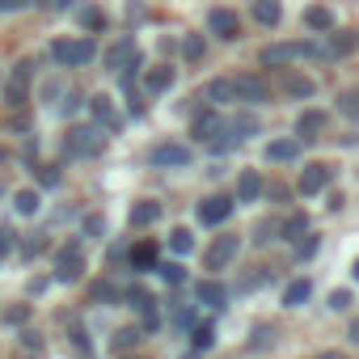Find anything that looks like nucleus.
Masks as SVG:
<instances>
[{"instance_id": "obj_43", "label": "nucleus", "mask_w": 359, "mask_h": 359, "mask_svg": "<svg viewBox=\"0 0 359 359\" xmlns=\"http://www.w3.org/2000/svg\"><path fill=\"white\" fill-rule=\"evenodd\" d=\"M13 245H18V237H13L9 229H0V258H9V254H13Z\"/></svg>"}, {"instance_id": "obj_19", "label": "nucleus", "mask_w": 359, "mask_h": 359, "mask_svg": "<svg viewBox=\"0 0 359 359\" xmlns=\"http://www.w3.org/2000/svg\"><path fill=\"white\" fill-rule=\"evenodd\" d=\"M279 85H283V93H292V97H300V102L317 93V85H313L309 76H300V72H283V81H279Z\"/></svg>"}, {"instance_id": "obj_8", "label": "nucleus", "mask_w": 359, "mask_h": 359, "mask_svg": "<svg viewBox=\"0 0 359 359\" xmlns=\"http://www.w3.org/2000/svg\"><path fill=\"white\" fill-rule=\"evenodd\" d=\"M237 250H241L237 237H216V241L208 245V254H203V266H208V271H224V266L237 258Z\"/></svg>"}, {"instance_id": "obj_49", "label": "nucleus", "mask_w": 359, "mask_h": 359, "mask_svg": "<svg viewBox=\"0 0 359 359\" xmlns=\"http://www.w3.org/2000/svg\"><path fill=\"white\" fill-rule=\"evenodd\" d=\"M22 5H30V0H0V13H13V9H22Z\"/></svg>"}, {"instance_id": "obj_14", "label": "nucleus", "mask_w": 359, "mask_h": 359, "mask_svg": "<svg viewBox=\"0 0 359 359\" xmlns=\"http://www.w3.org/2000/svg\"><path fill=\"white\" fill-rule=\"evenodd\" d=\"M195 296H199V304H208V309H224V304H229V287H224L220 279H203V283L195 287Z\"/></svg>"}, {"instance_id": "obj_22", "label": "nucleus", "mask_w": 359, "mask_h": 359, "mask_svg": "<svg viewBox=\"0 0 359 359\" xmlns=\"http://www.w3.org/2000/svg\"><path fill=\"white\" fill-rule=\"evenodd\" d=\"M309 296H313V283H309V279H292V283L283 287V304H287V309H300Z\"/></svg>"}, {"instance_id": "obj_7", "label": "nucleus", "mask_w": 359, "mask_h": 359, "mask_svg": "<svg viewBox=\"0 0 359 359\" xmlns=\"http://www.w3.org/2000/svg\"><path fill=\"white\" fill-rule=\"evenodd\" d=\"M233 203H237V199H229V195H212V199H203V203L195 208V220H199V224H224V220L233 216Z\"/></svg>"}, {"instance_id": "obj_30", "label": "nucleus", "mask_w": 359, "mask_h": 359, "mask_svg": "<svg viewBox=\"0 0 359 359\" xmlns=\"http://www.w3.org/2000/svg\"><path fill=\"white\" fill-rule=\"evenodd\" d=\"M156 271H161V279H165L169 287H177V283H187V266H182V262H161Z\"/></svg>"}, {"instance_id": "obj_29", "label": "nucleus", "mask_w": 359, "mask_h": 359, "mask_svg": "<svg viewBox=\"0 0 359 359\" xmlns=\"http://www.w3.org/2000/svg\"><path fill=\"white\" fill-rule=\"evenodd\" d=\"M191 342H195V351H212V346H216V325H212V321H203V325H195V334H191Z\"/></svg>"}, {"instance_id": "obj_17", "label": "nucleus", "mask_w": 359, "mask_h": 359, "mask_svg": "<svg viewBox=\"0 0 359 359\" xmlns=\"http://www.w3.org/2000/svg\"><path fill=\"white\" fill-rule=\"evenodd\" d=\"M321 131H325V114H321V110H304V114L296 118V135H300V140H317Z\"/></svg>"}, {"instance_id": "obj_2", "label": "nucleus", "mask_w": 359, "mask_h": 359, "mask_svg": "<svg viewBox=\"0 0 359 359\" xmlns=\"http://www.w3.org/2000/svg\"><path fill=\"white\" fill-rule=\"evenodd\" d=\"M51 55H55L60 68H85V64L97 55V43H93V39H60V43L51 47Z\"/></svg>"}, {"instance_id": "obj_10", "label": "nucleus", "mask_w": 359, "mask_h": 359, "mask_svg": "<svg viewBox=\"0 0 359 359\" xmlns=\"http://www.w3.org/2000/svg\"><path fill=\"white\" fill-rule=\"evenodd\" d=\"M330 165H321V161H313V165H304V173H300V195H321L325 187H330Z\"/></svg>"}, {"instance_id": "obj_3", "label": "nucleus", "mask_w": 359, "mask_h": 359, "mask_svg": "<svg viewBox=\"0 0 359 359\" xmlns=\"http://www.w3.org/2000/svg\"><path fill=\"white\" fill-rule=\"evenodd\" d=\"M81 275H85V254H81V241H72L55 254V283H76Z\"/></svg>"}, {"instance_id": "obj_36", "label": "nucleus", "mask_w": 359, "mask_h": 359, "mask_svg": "<svg viewBox=\"0 0 359 359\" xmlns=\"http://www.w3.org/2000/svg\"><path fill=\"white\" fill-rule=\"evenodd\" d=\"M250 346H254V351H266V346H275V330L258 325V330H254V338H250Z\"/></svg>"}, {"instance_id": "obj_24", "label": "nucleus", "mask_w": 359, "mask_h": 359, "mask_svg": "<svg viewBox=\"0 0 359 359\" xmlns=\"http://www.w3.org/2000/svg\"><path fill=\"white\" fill-rule=\"evenodd\" d=\"M254 18H258L262 26H279V18H283L279 0H254Z\"/></svg>"}, {"instance_id": "obj_25", "label": "nucleus", "mask_w": 359, "mask_h": 359, "mask_svg": "<svg viewBox=\"0 0 359 359\" xmlns=\"http://www.w3.org/2000/svg\"><path fill=\"white\" fill-rule=\"evenodd\" d=\"M355 47H359V39L342 30V34H334V39H330V47H321V55H346V51H355Z\"/></svg>"}, {"instance_id": "obj_33", "label": "nucleus", "mask_w": 359, "mask_h": 359, "mask_svg": "<svg viewBox=\"0 0 359 359\" xmlns=\"http://www.w3.org/2000/svg\"><path fill=\"white\" fill-rule=\"evenodd\" d=\"M338 110H342L346 118H355V123H359V89H346V93H338Z\"/></svg>"}, {"instance_id": "obj_52", "label": "nucleus", "mask_w": 359, "mask_h": 359, "mask_svg": "<svg viewBox=\"0 0 359 359\" xmlns=\"http://www.w3.org/2000/svg\"><path fill=\"white\" fill-rule=\"evenodd\" d=\"M47 5H51V9H64V5H68V0H47Z\"/></svg>"}, {"instance_id": "obj_54", "label": "nucleus", "mask_w": 359, "mask_h": 359, "mask_svg": "<svg viewBox=\"0 0 359 359\" xmlns=\"http://www.w3.org/2000/svg\"><path fill=\"white\" fill-rule=\"evenodd\" d=\"M187 359H203V351H195V355H187Z\"/></svg>"}, {"instance_id": "obj_55", "label": "nucleus", "mask_w": 359, "mask_h": 359, "mask_svg": "<svg viewBox=\"0 0 359 359\" xmlns=\"http://www.w3.org/2000/svg\"><path fill=\"white\" fill-rule=\"evenodd\" d=\"M0 195H5V187H0Z\"/></svg>"}, {"instance_id": "obj_31", "label": "nucleus", "mask_w": 359, "mask_h": 359, "mask_svg": "<svg viewBox=\"0 0 359 359\" xmlns=\"http://www.w3.org/2000/svg\"><path fill=\"white\" fill-rule=\"evenodd\" d=\"M169 245H173V254H191V250H195L191 229H173V233H169Z\"/></svg>"}, {"instance_id": "obj_4", "label": "nucleus", "mask_w": 359, "mask_h": 359, "mask_svg": "<svg viewBox=\"0 0 359 359\" xmlns=\"http://www.w3.org/2000/svg\"><path fill=\"white\" fill-rule=\"evenodd\" d=\"M97 148H102V127H72L68 140H64L68 156H93Z\"/></svg>"}, {"instance_id": "obj_38", "label": "nucleus", "mask_w": 359, "mask_h": 359, "mask_svg": "<svg viewBox=\"0 0 359 359\" xmlns=\"http://www.w3.org/2000/svg\"><path fill=\"white\" fill-rule=\"evenodd\" d=\"M93 300H97V304H114V300H118V287H114V283H97V287H93Z\"/></svg>"}, {"instance_id": "obj_6", "label": "nucleus", "mask_w": 359, "mask_h": 359, "mask_svg": "<svg viewBox=\"0 0 359 359\" xmlns=\"http://www.w3.org/2000/svg\"><path fill=\"white\" fill-rule=\"evenodd\" d=\"M106 68H110V72L140 68V47H135V39H118V43L106 51Z\"/></svg>"}, {"instance_id": "obj_35", "label": "nucleus", "mask_w": 359, "mask_h": 359, "mask_svg": "<svg viewBox=\"0 0 359 359\" xmlns=\"http://www.w3.org/2000/svg\"><path fill=\"white\" fill-rule=\"evenodd\" d=\"M182 55L195 64V60H203V39L199 34H187V43H182Z\"/></svg>"}, {"instance_id": "obj_32", "label": "nucleus", "mask_w": 359, "mask_h": 359, "mask_svg": "<svg viewBox=\"0 0 359 359\" xmlns=\"http://www.w3.org/2000/svg\"><path fill=\"white\" fill-rule=\"evenodd\" d=\"M229 131H233L237 140H245V135H254V131H258V118H254V114H237V118L229 123Z\"/></svg>"}, {"instance_id": "obj_12", "label": "nucleus", "mask_w": 359, "mask_h": 359, "mask_svg": "<svg viewBox=\"0 0 359 359\" xmlns=\"http://www.w3.org/2000/svg\"><path fill=\"white\" fill-rule=\"evenodd\" d=\"M208 26H212V34H220V39H237V34H241V18H237L233 9H212V13H208Z\"/></svg>"}, {"instance_id": "obj_1", "label": "nucleus", "mask_w": 359, "mask_h": 359, "mask_svg": "<svg viewBox=\"0 0 359 359\" xmlns=\"http://www.w3.org/2000/svg\"><path fill=\"white\" fill-rule=\"evenodd\" d=\"M313 55H321V47L317 43H271V47H262V64L266 68H287V64H296V60H313Z\"/></svg>"}, {"instance_id": "obj_9", "label": "nucleus", "mask_w": 359, "mask_h": 359, "mask_svg": "<svg viewBox=\"0 0 359 359\" xmlns=\"http://www.w3.org/2000/svg\"><path fill=\"white\" fill-rule=\"evenodd\" d=\"M233 89H237V102H250V106L271 102V85L258 76H233Z\"/></svg>"}, {"instance_id": "obj_26", "label": "nucleus", "mask_w": 359, "mask_h": 359, "mask_svg": "<svg viewBox=\"0 0 359 359\" xmlns=\"http://www.w3.org/2000/svg\"><path fill=\"white\" fill-rule=\"evenodd\" d=\"M208 102H216V106H224V102H237V89H233V81H212V85H208Z\"/></svg>"}, {"instance_id": "obj_37", "label": "nucleus", "mask_w": 359, "mask_h": 359, "mask_svg": "<svg viewBox=\"0 0 359 359\" xmlns=\"http://www.w3.org/2000/svg\"><path fill=\"white\" fill-rule=\"evenodd\" d=\"M300 233H309V216H292V220L283 224V237H292V241H296Z\"/></svg>"}, {"instance_id": "obj_27", "label": "nucleus", "mask_w": 359, "mask_h": 359, "mask_svg": "<svg viewBox=\"0 0 359 359\" xmlns=\"http://www.w3.org/2000/svg\"><path fill=\"white\" fill-rule=\"evenodd\" d=\"M131 266H135V271H152V266H156V250H152L148 241L135 245V250H131Z\"/></svg>"}, {"instance_id": "obj_44", "label": "nucleus", "mask_w": 359, "mask_h": 359, "mask_svg": "<svg viewBox=\"0 0 359 359\" xmlns=\"http://www.w3.org/2000/svg\"><path fill=\"white\" fill-rule=\"evenodd\" d=\"M26 317H30V309H26V304H13V309L5 313V321H9V325H22Z\"/></svg>"}, {"instance_id": "obj_45", "label": "nucleus", "mask_w": 359, "mask_h": 359, "mask_svg": "<svg viewBox=\"0 0 359 359\" xmlns=\"http://www.w3.org/2000/svg\"><path fill=\"white\" fill-rule=\"evenodd\" d=\"M72 342H76L81 355H89V334H85V325H72Z\"/></svg>"}, {"instance_id": "obj_53", "label": "nucleus", "mask_w": 359, "mask_h": 359, "mask_svg": "<svg viewBox=\"0 0 359 359\" xmlns=\"http://www.w3.org/2000/svg\"><path fill=\"white\" fill-rule=\"evenodd\" d=\"M351 275H355V279H359V258H355V266H351Z\"/></svg>"}, {"instance_id": "obj_13", "label": "nucleus", "mask_w": 359, "mask_h": 359, "mask_svg": "<svg viewBox=\"0 0 359 359\" xmlns=\"http://www.w3.org/2000/svg\"><path fill=\"white\" fill-rule=\"evenodd\" d=\"M89 110H93L97 127H106V131H118V127H123V118H118V110H114V102H110L106 93H97V97L89 102Z\"/></svg>"}, {"instance_id": "obj_46", "label": "nucleus", "mask_w": 359, "mask_h": 359, "mask_svg": "<svg viewBox=\"0 0 359 359\" xmlns=\"http://www.w3.org/2000/svg\"><path fill=\"white\" fill-rule=\"evenodd\" d=\"M85 233H89V237L106 233V220H102V216H89V220H85Z\"/></svg>"}, {"instance_id": "obj_41", "label": "nucleus", "mask_w": 359, "mask_h": 359, "mask_svg": "<svg viewBox=\"0 0 359 359\" xmlns=\"http://www.w3.org/2000/svg\"><path fill=\"white\" fill-rule=\"evenodd\" d=\"M317 245H321L317 237H296V258H313V254H317Z\"/></svg>"}, {"instance_id": "obj_50", "label": "nucleus", "mask_w": 359, "mask_h": 359, "mask_svg": "<svg viewBox=\"0 0 359 359\" xmlns=\"http://www.w3.org/2000/svg\"><path fill=\"white\" fill-rule=\"evenodd\" d=\"M346 338H351V342H359V317L351 321V330H346Z\"/></svg>"}, {"instance_id": "obj_42", "label": "nucleus", "mask_w": 359, "mask_h": 359, "mask_svg": "<svg viewBox=\"0 0 359 359\" xmlns=\"http://www.w3.org/2000/svg\"><path fill=\"white\" fill-rule=\"evenodd\" d=\"M81 22H85L89 30H102V26H106V13H102V9H85V13H81Z\"/></svg>"}, {"instance_id": "obj_34", "label": "nucleus", "mask_w": 359, "mask_h": 359, "mask_svg": "<svg viewBox=\"0 0 359 359\" xmlns=\"http://www.w3.org/2000/svg\"><path fill=\"white\" fill-rule=\"evenodd\" d=\"M13 208H18V212H22V216H34V212H39V208H43V199H39V191H22V195H18V203H13Z\"/></svg>"}, {"instance_id": "obj_5", "label": "nucleus", "mask_w": 359, "mask_h": 359, "mask_svg": "<svg viewBox=\"0 0 359 359\" xmlns=\"http://www.w3.org/2000/svg\"><path fill=\"white\" fill-rule=\"evenodd\" d=\"M148 161L156 165V169H182V165H191V148L187 144H156L152 152H148Z\"/></svg>"}, {"instance_id": "obj_23", "label": "nucleus", "mask_w": 359, "mask_h": 359, "mask_svg": "<svg viewBox=\"0 0 359 359\" xmlns=\"http://www.w3.org/2000/svg\"><path fill=\"white\" fill-rule=\"evenodd\" d=\"M304 26L325 34V30H334V13H330V9H321V5H313V9H304Z\"/></svg>"}, {"instance_id": "obj_56", "label": "nucleus", "mask_w": 359, "mask_h": 359, "mask_svg": "<svg viewBox=\"0 0 359 359\" xmlns=\"http://www.w3.org/2000/svg\"><path fill=\"white\" fill-rule=\"evenodd\" d=\"M127 359H131V355H127Z\"/></svg>"}, {"instance_id": "obj_15", "label": "nucleus", "mask_w": 359, "mask_h": 359, "mask_svg": "<svg viewBox=\"0 0 359 359\" xmlns=\"http://www.w3.org/2000/svg\"><path fill=\"white\" fill-rule=\"evenodd\" d=\"M30 72H34V64H18V68H13V76H9V85H5L13 106H22V102H26V89H30Z\"/></svg>"}, {"instance_id": "obj_21", "label": "nucleus", "mask_w": 359, "mask_h": 359, "mask_svg": "<svg viewBox=\"0 0 359 359\" xmlns=\"http://www.w3.org/2000/svg\"><path fill=\"white\" fill-rule=\"evenodd\" d=\"M300 156V140H271L266 144V161H296Z\"/></svg>"}, {"instance_id": "obj_16", "label": "nucleus", "mask_w": 359, "mask_h": 359, "mask_svg": "<svg viewBox=\"0 0 359 359\" xmlns=\"http://www.w3.org/2000/svg\"><path fill=\"white\" fill-rule=\"evenodd\" d=\"M262 191H266V187H262V177H258L254 169H245V173L237 177V203H254Z\"/></svg>"}, {"instance_id": "obj_47", "label": "nucleus", "mask_w": 359, "mask_h": 359, "mask_svg": "<svg viewBox=\"0 0 359 359\" xmlns=\"http://www.w3.org/2000/svg\"><path fill=\"white\" fill-rule=\"evenodd\" d=\"M351 304V292H330V309H346Z\"/></svg>"}, {"instance_id": "obj_28", "label": "nucleus", "mask_w": 359, "mask_h": 359, "mask_svg": "<svg viewBox=\"0 0 359 359\" xmlns=\"http://www.w3.org/2000/svg\"><path fill=\"white\" fill-rule=\"evenodd\" d=\"M127 304H131L135 313H144V317H148L156 300H152V292H148V287H131V292H127Z\"/></svg>"}, {"instance_id": "obj_20", "label": "nucleus", "mask_w": 359, "mask_h": 359, "mask_svg": "<svg viewBox=\"0 0 359 359\" xmlns=\"http://www.w3.org/2000/svg\"><path fill=\"white\" fill-rule=\"evenodd\" d=\"M131 229H144V224H156L161 220V203H152V199H140L135 208H131Z\"/></svg>"}, {"instance_id": "obj_48", "label": "nucleus", "mask_w": 359, "mask_h": 359, "mask_svg": "<svg viewBox=\"0 0 359 359\" xmlns=\"http://www.w3.org/2000/svg\"><path fill=\"white\" fill-rule=\"evenodd\" d=\"M22 342H26V346H30V351H39V346H43V338H39V334H34V330H26V334H22Z\"/></svg>"}, {"instance_id": "obj_11", "label": "nucleus", "mask_w": 359, "mask_h": 359, "mask_svg": "<svg viewBox=\"0 0 359 359\" xmlns=\"http://www.w3.org/2000/svg\"><path fill=\"white\" fill-rule=\"evenodd\" d=\"M191 131H195V140H203V144H216V140L229 131V123H224L216 110H203V114L195 118V127H191Z\"/></svg>"}, {"instance_id": "obj_18", "label": "nucleus", "mask_w": 359, "mask_h": 359, "mask_svg": "<svg viewBox=\"0 0 359 359\" xmlns=\"http://www.w3.org/2000/svg\"><path fill=\"white\" fill-rule=\"evenodd\" d=\"M169 85H173V68H169V64H156V68L144 72V89H148V93H165Z\"/></svg>"}, {"instance_id": "obj_51", "label": "nucleus", "mask_w": 359, "mask_h": 359, "mask_svg": "<svg viewBox=\"0 0 359 359\" xmlns=\"http://www.w3.org/2000/svg\"><path fill=\"white\" fill-rule=\"evenodd\" d=\"M317 359H346V355H338V351H321Z\"/></svg>"}, {"instance_id": "obj_40", "label": "nucleus", "mask_w": 359, "mask_h": 359, "mask_svg": "<svg viewBox=\"0 0 359 359\" xmlns=\"http://www.w3.org/2000/svg\"><path fill=\"white\" fill-rule=\"evenodd\" d=\"M173 325H177V330H187V325H195V309H187V304H177V309H173Z\"/></svg>"}, {"instance_id": "obj_39", "label": "nucleus", "mask_w": 359, "mask_h": 359, "mask_svg": "<svg viewBox=\"0 0 359 359\" xmlns=\"http://www.w3.org/2000/svg\"><path fill=\"white\" fill-rule=\"evenodd\" d=\"M135 342H140V330H131V325L114 334V351H127V346H135Z\"/></svg>"}]
</instances>
